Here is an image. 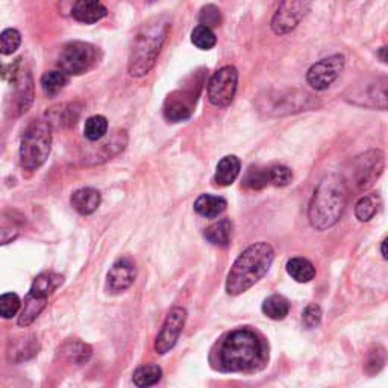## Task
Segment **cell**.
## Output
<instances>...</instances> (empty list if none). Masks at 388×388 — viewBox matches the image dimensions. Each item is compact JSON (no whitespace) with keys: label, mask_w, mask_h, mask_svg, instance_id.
Returning a JSON list of instances; mask_svg holds the SVG:
<instances>
[{"label":"cell","mask_w":388,"mask_h":388,"mask_svg":"<svg viewBox=\"0 0 388 388\" xmlns=\"http://www.w3.org/2000/svg\"><path fill=\"white\" fill-rule=\"evenodd\" d=\"M269 361L267 344L252 329H235L223 337L212 351L211 363L226 373L258 372Z\"/></svg>","instance_id":"obj_1"},{"label":"cell","mask_w":388,"mask_h":388,"mask_svg":"<svg viewBox=\"0 0 388 388\" xmlns=\"http://www.w3.org/2000/svg\"><path fill=\"white\" fill-rule=\"evenodd\" d=\"M170 27V17L166 14L150 17L140 26L129 48L128 72L131 76L141 77L153 69L167 40Z\"/></svg>","instance_id":"obj_2"},{"label":"cell","mask_w":388,"mask_h":388,"mask_svg":"<svg viewBox=\"0 0 388 388\" xmlns=\"http://www.w3.org/2000/svg\"><path fill=\"white\" fill-rule=\"evenodd\" d=\"M275 259V252L269 242L259 241L249 246L235 259L226 278V293L238 296L263 279Z\"/></svg>","instance_id":"obj_3"},{"label":"cell","mask_w":388,"mask_h":388,"mask_svg":"<svg viewBox=\"0 0 388 388\" xmlns=\"http://www.w3.org/2000/svg\"><path fill=\"white\" fill-rule=\"evenodd\" d=\"M347 200V190L344 182L335 174L325 178L318 183L314 196L309 203L308 219L317 231L332 228L343 216Z\"/></svg>","instance_id":"obj_4"},{"label":"cell","mask_w":388,"mask_h":388,"mask_svg":"<svg viewBox=\"0 0 388 388\" xmlns=\"http://www.w3.org/2000/svg\"><path fill=\"white\" fill-rule=\"evenodd\" d=\"M258 110L270 117H280L302 111H311L320 106L318 99L305 90H279L269 91L257 102Z\"/></svg>","instance_id":"obj_5"},{"label":"cell","mask_w":388,"mask_h":388,"mask_svg":"<svg viewBox=\"0 0 388 388\" xmlns=\"http://www.w3.org/2000/svg\"><path fill=\"white\" fill-rule=\"evenodd\" d=\"M52 149V126L44 120L32 122L20 143V162L27 170L40 169Z\"/></svg>","instance_id":"obj_6"},{"label":"cell","mask_w":388,"mask_h":388,"mask_svg":"<svg viewBox=\"0 0 388 388\" xmlns=\"http://www.w3.org/2000/svg\"><path fill=\"white\" fill-rule=\"evenodd\" d=\"M99 63L97 47L85 41L67 43L58 56V67L67 76H81L89 73Z\"/></svg>","instance_id":"obj_7"},{"label":"cell","mask_w":388,"mask_h":388,"mask_svg":"<svg viewBox=\"0 0 388 388\" xmlns=\"http://www.w3.org/2000/svg\"><path fill=\"white\" fill-rule=\"evenodd\" d=\"M349 103L366 108L387 110V77H366L349 86L344 93Z\"/></svg>","instance_id":"obj_8"},{"label":"cell","mask_w":388,"mask_h":388,"mask_svg":"<svg viewBox=\"0 0 388 388\" xmlns=\"http://www.w3.org/2000/svg\"><path fill=\"white\" fill-rule=\"evenodd\" d=\"M238 85V72L235 67L225 65L211 76L208 82V99L209 102L219 106V108H226L232 102L237 93Z\"/></svg>","instance_id":"obj_9"},{"label":"cell","mask_w":388,"mask_h":388,"mask_svg":"<svg viewBox=\"0 0 388 388\" xmlns=\"http://www.w3.org/2000/svg\"><path fill=\"white\" fill-rule=\"evenodd\" d=\"M385 167V157L380 149L368 150L356 157L352 164V178L360 190L370 188L381 176Z\"/></svg>","instance_id":"obj_10"},{"label":"cell","mask_w":388,"mask_h":388,"mask_svg":"<svg viewBox=\"0 0 388 388\" xmlns=\"http://www.w3.org/2000/svg\"><path fill=\"white\" fill-rule=\"evenodd\" d=\"M34 102V79L27 70L15 69L13 73V90L8 97L6 111L11 117H20Z\"/></svg>","instance_id":"obj_11"},{"label":"cell","mask_w":388,"mask_h":388,"mask_svg":"<svg viewBox=\"0 0 388 388\" xmlns=\"http://www.w3.org/2000/svg\"><path fill=\"white\" fill-rule=\"evenodd\" d=\"M311 0H283L271 20V29L276 35H285L297 27L308 14Z\"/></svg>","instance_id":"obj_12"},{"label":"cell","mask_w":388,"mask_h":388,"mask_svg":"<svg viewBox=\"0 0 388 388\" xmlns=\"http://www.w3.org/2000/svg\"><path fill=\"white\" fill-rule=\"evenodd\" d=\"M344 56L343 55H332L328 56L325 60H320L318 63L309 67L306 73V82L313 86L317 91H323L331 86L340 73L344 69Z\"/></svg>","instance_id":"obj_13"},{"label":"cell","mask_w":388,"mask_h":388,"mask_svg":"<svg viewBox=\"0 0 388 388\" xmlns=\"http://www.w3.org/2000/svg\"><path fill=\"white\" fill-rule=\"evenodd\" d=\"M186 320H187L186 308L174 306L170 309V313L166 317V322H164L161 331L157 337V342H155V351H157V354L164 355L169 351H172L182 332Z\"/></svg>","instance_id":"obj_14"},{"label":"cell","mask_w":388,"mask_h":388,"mask_svg":"<svg viewBox=\"0 0 388 388\" xmlns=\"http://www.w3.org/2000/svg\"><path fill=\"white\" fill-rule=\"evenodd\" d=\"M194 103H196V96L191 90H176L164 102V117L172 123L186 122L191 117Z\"/></svg>","instance_id":"obj_15"},{"label":"cell","mask_w":388,"mask_h":388,"mask_svg":"<svg viewBox=\"0 0 388 388\" xmlns=\"http://www.w3.org/2000/svg\"><path fill=\"white\" fill-rule=\"evenodd\" d=\"M135 278H137V267H135L134 261L129 258H120L115 261L106 275V288L111 293H123L134 284Z\"/></svg>","instance_id":"obj_16"},{"label":"cell","mask_w":388,"mask_h":388,"mask_svg":"<svg viewBox=\"0 0 388 388\" xmlns=\"http://www.w3.org/2000/svg\"><path fill=\"white\" fill-rule=\"evenodd\" d=\"M108 14V9L102 4V0H76L73 5L72 15L76 22L85 25H94L101 22Z\"/></svg>","instance_id":"obj_17"},{"label":"cell","mask_w":388,"mask_h":388,"mask_svg":"<svg viewBox=\"0 0 388 388\" xmlns=\"http://www.w3.org/2000/svg\"><path fill=\"white\" fill-rule=\"evenodd\" d=\"M70 202H72V207L79 212L81 216H90L101 207L102 196L96 188L86 187V188L76 190L72 194Z\"/></svg>","instance_id":"obj_18"},{"label":"cell","mask_w":388,"mask_h":388,"mask_svg":"<svg viewBox=\"0 0 388 388\" xmlns=\"http://www.w3.org/2000/svg\"><path fill=\"white\" fill-rule=\"evenodd\" d=\"M241 170V162L235 155H228L217 164L214 181L220 187H229L235 182Z\"/></svg>","instance_id":"obj_19"},{"label":"cell","mask_w":388,"mask_h":388,"mask_svg":"<svg viewBox=\"0 0 388 388\" xmlns=\"http://www.w3.org/2000/svg\"><path fill=\"white\" fill-rule=\"evenodd\" d=\"M38 351H40V344H38L37 338L29 335L18 338L17 342L11 344V349H9L8 352V358L9 361L13 363H23L34 358L38 354Z\"/></svg>","instance_id":"obj_20"},{"label":"cell","mask_w":388,"mask_h":388,"mask_svg":"<svg viewBox=\"0 0 388 388\" xmlns=\"http://www.w3.org/2000/svg\"><path fill=\"white\" fill-rule=\"evenodd\" d=\"M228 207L226 200L220 196H212V194H202L194 202V211L207 219H216L225 212Z\"/></svg>","instance_id":"obj_21"},{"label":"cell","mask_w":388,"mask_h":388,"mask_svg":"<svg viewBox=\"0 0 388 388\" xmlns=\"http://www.w3.org/2000/svg\"><path fill=\"white\" fill-rule=\"evenodd\" d=\"M47 305V297L43 296H37L34 293H27L25 299V306L20 313V317H18V325L26 328L31 323H34L37 317L41 314L43 309Z\"/></svg>","instance_id":"obj_22"},{"label":"cell","mask_w":388,"mask_h":388,"mask_svg":"<svg viewBox=\"0 0 388 388\" xmlns=\"http://www.w3.org/2000/svg\"><path fill=\"white\" fill-rule=\"evenodd\" d=\"M287 273L293 278L296 283L306 284L316 278V267L313 266L311 261H308L306 258L296 257L288 259Z\"/></svg>","instance_id":"obj_23"},{"label":"cell","mask_w":388,"mask_h":388,"mask_svg":"<svg viewBox=\"0 0 388 388\" xmlns=\"http://www.w3.org/2000/svg\"><path fill=\"white\" fill-rule=\"evenodd\" d=\"M61 354L69 363L85 364L89 363L93 351L89 344L81 342V340H69L61 347Z\"/></svg>","instance_id":"obj_24"},{"label":"cell","mask_w":388,"mask_h":388,"mask_svg":"<svg viewBox=\"0 0 388 388\" xmlns=\"http://www.w3.org/2000/svg\"><path fill=\"white\" fill-rule=\"evenodd\" d=\"M81 110L76 108V105H61L56 106V108H52L51 112H47L48 115V124H55L58 128H69V126H73L79 117Z\"/></svg>","instance_id":"obj_25"},{"label":"cell","mask_w":388,"mask_h":388,"mask_svg":"<svg viewBox=\"0 0 388 388\" xmlns=\"http://www.w3.org/2000/svg\"><path fill=\"white\" fill-rule=\"evenodd\" d=\"M232 237V223L226 219L219 220L205 231V238L211 242V245L219 247L229 246Z\"/></svg>","instance_id":"obj_26"},{"label":"cell","mask_w":388,"mask_h":388,"mask_svg":"<svg viewBox=\"0 0 388 388\" xmlns=\"http://www.w3.org/2000/svg\"><path fill=\"white\" fill-rule=\"evenodd\" d=\"M64 283V278L58 273H41L40 276H37L35 280L32 283L31 291L29 293H34L37 296H43L48 297V295H52L53 291L60 287Z\"/></svg>","instance_id":"obj_27"},{"label":"cell","mask_w":388,"mask_h":388,"mask_svg":"<svg viewBox=\"0 0 388 388\" xmlns=\"http://www.w3.org/2000/svg\"><path fill=\"white\" fill-rule=\"evenodd\" d=\"M40 84L47 97H55L65 89L67 84H69V76L61 70H51L41 76Z\"/></svg>","instance_id":"obj_28"},{"label":"cell","mask_w":388,"mask_h":388,"mask_svg":"<svg viewBox=\"0 0 388 388\" xmlns=\"http://www.w3.org/2000/svg\"><path fill=\"white\" fill-rule=\"evenodd\" d=\"M263 313L266 317L271 320H284L290 313V302L280 295H271L269 296L263 304Z\"/></svg>","instance_id":"obj_29"},{"label":"cell","mask_w":388,"mask_h":388,"mask_svg":"<svg viewBox=\"0 0 388 388\" xmlns=\"http://www.w3.org/2000/svg\"><path fill=\"white\" fill-rule=\"evenodd\" d=\"M380 207H381V198L375 193L367 194V196H363L356 202L355 216L360 221H370L376 216V212L380 211Z\"/></svg>","instance_id":"obj_30"},{"label":"cell","mask_w":388,"mask_h":388,"mask_svg":"<svg viewBox=\"0 0 388 388\" xmlns=\"http://www.w3.org/2000/svg\"><path fill=\"white\" fill-rule=\"evenodd\" d=\"M162 377V370L161 367L155 366V364H149V366H141L138 367L137 370L134 372V384L137 387H152L155 384H158Z\"/></svg>","instance_id":"obj_31"},{"label":"cell","mask_w":388,"mask_h":388,"mask_svg":"<svg viewBox=\"0 0 388 388\" xmlns=\"http://www.w3.org/2000/svg\"><path fill=\"white\" fill-rule=\"evenodd\" d=\"M106 132H108V120L103 115H91L90 119H86L84 126L86 140L99 141L105 137Z\"/></svg>","instance_id":"obj_32"},{"label":"cell","mask_w":388,"mask_h":388,"mask_svg":"<svg viewBox=\"0 0 388 388\" xmlns=\"http://www.w3.org/2000/svg\"><path fill=\"white\" fill-rule=\"evenodd\" d=\"M242 183H245V187L249 190H261V188L267 187L270 183L269 169L252 166L246 172L245 178H242Z\"/></svg>","instance_id":"obj_33"},{"label":"cell","mask_w":388,"mask_h":388,"mask_svg":"<svg viewBox=\"0 0 388 388\" xmlns=\"http://www.w3.org/2000/svg\"><path fill=\"white\" fill-rule=\"evenodd\" d=\"M191 43L198 48H200V51H211V48L216 46L217 38L216 34L212 32V29L199 25L193 29Z\"/></svg>","instance_id":"obj_34"},{"label":"cell","mask_w":388,"mask_h":388,"mask_svg":"<svg viewBox=\"0 0 388 388\" xmlns=\"http://www.w3.org/2000/svg\"><path fill=\"white\" fill-rule=\"evenodd\" d=\"M22 44V34L14 27H8L0 34V55H13Z\"/></svg>","instance_id":"obj_35"},{"label":"cell","mask_w":388,"mask_h":388,"mask_svg":"<svg viewBox=\"0 0 388 388\" xmlns=\"http://www.w3.org/2000/svg\"><path fill=\"white\" fill-rule=\"evenodd\" d=\"M22 306V300L15 293H5L0 296V317L13 318Z\"/></svg>","instance_id":"obj_36"},{"label":"cell","mask_w":388,"mask_h":388,"mask_svg":"<svg viewBox=\"0 0 388 388\" xmlns=\"http://www.w3.org/2000/svg\"><path fill=\"white\" fill-rule=\"evenodd\" d=\"M387 363V355L382 347H376L372 349L367 355V361H366V368L370 375H375L377 372H381L384 366Z\"/></svg>","instance_id":"obj_37"},{"label":"cell","mask_w":388,"mask_h":388,"mask_svg":"<svg viewBox=\"0 0 388 388\" xmlns=\"http://www.w3.org/2000/svg\"><path fill=\"white\" fill-rule=\"evenodd\" d=\"M200 25L207 26L209 29L219 27L221 25V13L216 5H207L200 9L199 14Z\"/></svg>","instance_id":"obj_38"},{"label":"cell","mask_w":388,"mask_h":388,"mask_svg":"<svg viewBox=\"0 0 388 388\" xmlns=\"http://www.w3.org/2000/svg\"><path fill=\"white\" fill-rule=\"evenodd\" d=\"M270 183L275 187H285L293 179V172L285 166H275L269 169Z\"/></svg>","instance_id":"obj_39"},{"label":"cell","mask_w":388,"mask_h":388,"mask_svg":"<svg viewBox=\"0 0 388 388\" xmlns=\"http://www.w3.org/2000/svg\"><path fill=\"white\" fill-rule=\"evenodd\" d=\"M302 322L308 329L318 326L320 322H322V309H320V306L316 304L308 305L302 313Z\"/></svg>","instance_id":"obj_40"},{"label":"cell","mask_w":388,"mask_h":388,"mask_svg":"<svg viewBox=\"0 0 388 388\" xmlns=\"http://www.w3.org/2000/svg\"><path fill=\"white\" fill-rule=\"evenodd\" d=\"M18 237V232L11 228H0V245H8Z\"/></svg>","instance_id":"obj_41"},{"label":"cell","mask_w":388,"mask_h":388,"mask_svg":"<svg viewBox=\"0 0 388 388\" xmlns=\"http://www.w3.org/2000/svg\"><path fill=\"white\" fill-rule=\"evenodd\" d=\"M385 51H387V48H385V47H381V51H380V55H381V60H382V63H387V56H385Z\"/></svg>","instance_id":"obj_42"},{"label":"cell","mask_w":388,"mask_h":388,"mask_svg":"<svg viewBox=\"0 0 388 388\" xmlns=\"http://www.w3.org/2000/svg\"><path fill=\"white\" fill-rule=\"evenodd\" d=\"M385 245H387V240H384V241L381 242V250H382V257H384V259H387V252H385Z\"/></svg>","instance_id":"obj_43"}]
</instances>
